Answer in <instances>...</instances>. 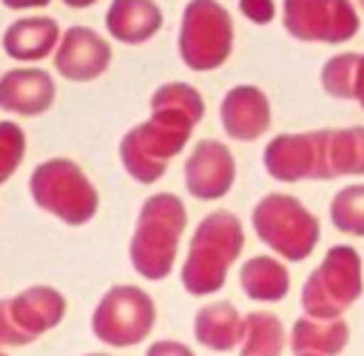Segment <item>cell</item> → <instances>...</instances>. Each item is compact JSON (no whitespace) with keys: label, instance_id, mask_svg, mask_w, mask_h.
Here are the masks:
<instances>
[{"label":"cell","instance_id":"d4e9b609","mask_svg":"<svg viewBox=\"0 0 364 356\" xmlns=\"http://www.w3.org/2000/svg\"><path fill=\"white\" fill-rule=\"evenodd\" d=\"M23 157H26V131L11 120H0V185L14 177Z\"/></svg>","mask_w":364,"mask_h":356},{"label":"cell","instance_id":"ba28073f","mask_svg":"<svg viewBox=\"0 0 364 356\" xmlns=\"http://www.w3.org/2000/svg\"><path fill=\"white\" fill-rule=\"evenodd\" d=\"M154 299L136 285H114L91 313V333L108 347H134L154 330Z\"/></svg>","mask_w":364,"mask_h":356},{"label":"cell","instance_id":"9a60e30c","mask_svg":"<svg viewBox=\"0 0 364 356\" xmlns=\"http://www.w3.org/2000/svg\"><path fill=\"white\" fill-rule=\"evenodd\" d=\"M57 85L43 68H9L0 74V111L40 117L54 105Z\"/></svg>","mask_w":364,"mask_h":356},{"label":"cell","instance_id":"d6986e66","mask_svg":"<svg viewBox=\"0 0 364 356\" xmlns=\"http://www.w3.org/2000/svg\"><path fill=\"white\" fill-rule=\"evenodd\" d=\"M242 330H245V316L236 310L233 302L202 305L193 316V339L213 353L239 350Z\"/></svg>","mask_w":364,"mask_h":356},{"label":"cell","instance_id":"4fadbf2b","mask_svg":"<svg viewBox=\"0 0 364 356\" xmlns=\"http://www.w3.org/2000/svg\"><path fill=\"white\" fill-rule=\"evenodd\" d=\"M111 66V46L102 34L88 26H71L63 31L54 48V68L71 83H91Z\"/></svg>","mask_w":364,"mask_h":356},{"label":"cell","instance_id":"44dd1931","mask_svg":"<svg viewBox=\"0 0 364 356\" xmlns=\"http://www.w3.org/2000/svg\"><path fill=\"white\" fill-rule=\"evenodd\" d=\"M327 179L364 177V125L327 128Z\"/></svg>","mask_w":364,"mask_h":356},{"label":"cell","instance_id":"8fae6325","mask_svg":"<svg viewBox=\"0 0 364 356\" xmlns=\"http://www.w3.org/2000/svg\"><path fill=\"white\" fill-rule=\"evenodd\" d=\"M324 137L327 128L276 134L262 151V165L267 177H273L276 182H304V179L327 182Z\"/></svg>","mask_w":364,"mask_h":356},{"label":"cell","instance_id":"d6a6232c","mask_svg":"<svg viewBox=\"0 0 364 356\" xmlns=\"http://www.w3.org/2000/svg\"><path fill=\"white\" fill-rule=\"evenodd\" d=\"M358 6H361V11H364V0H358Z\"/></svg>","mask_w":364,"mask_h":356},{"label":"cell","instance_id":"ffe728a7","mask_svg":"<svg viewBox=\"0 0 364 356\" xmlns=\"http://www.w3.org/2000/svg\"><path fill=\"white\" fill-rule=\"evenodd\" d=\"M239 288L247 299L262 302V305H273L290 293V271H287L282 256L259 253V256H250L242 262Z\"/></svg>","mask_w":364,"mask_h":356},{"label":"cell","instance_id":"2e32d148","mask_svg":"<svg viewBox=\"0 0 364 356\" xmlns=\"http://www.w3.org/2000/svg\"><path fill=\"white\" fill-rule=\"evenodd\" d=\"M63 31L54 17H20L3 31V51L17 63H37L54 54Z\"/></svg>","mask_w":364,"mask_h":356},{"label":"cell","instance_id":"4dcf8cb0","mask_svg":"<svg viewBox=\"0 0 364 356\" xmlns=\"http://www.w3.org/2000/svg\"><path fill=\"white\" fill-rule=\"evenodd\" d=\"M85 356H111V353H85Z\"/></svg>","mask_w":364,"mask_h":356},{"label":"cell","instance_id":"603a6c76","mask_svg":"<svg viewBox=\"0 0 364 356\" xmlns=\"http://www.w3.org/2000/svg\"><path fill=\"white\" fill-rule=\"evenodd\" d=\"M327 214H330V225L338 234L364 239V182H350L338 188L330 199Z\"/></svg>","mask_w":364,"mask_h":356},{"label":"cell","instance_id":"ac0fdd59","mask_svg":"<svg viewBox=\"0 0 364 356\" xmlns=\"http://www.w3.org/2000/svg\"><path fill=\"white\" fill-rule=\"evenodd\" d=\"M350 345V325L344 316L336 319H316L301 313L290 325V353H310V356H341Z\"/></svg>","mask_w":364,"mask_h":356},{"label":"cell","instance_id":"3957f363","mask_svg":"<svg viewBox=\"0 0 364 356\" xmlns=\"http://www.w3.org/2000/svg\"><path fill=\"white\" fill-rule=\"evenodd\" d=\"M185 225H188V211L176 194L168 191L151 194L136 214V225L128 242L131 268L148 282L165 279L173 271Z\"/></svg>","mask_w":364,"mask_h":356},{"label":"cell","instance_id":"83f0119b","mask_svg":"<svg viewBox=\"0 0 364 356\" xmlns=\"http://www.w3.org/2000/svg\"><path fill=\"white\" fill-rule=\"evenodd\" d=\"M353 100L361 105L364 111V51L358 54V66H355V85H353Z\"/></svg>","mask_w":364,"mask_h":356},{"label":"cell","instance_id":"484cf974","mask_svg":"<svg viewBox=\"0 0 364 356\" xmlns=\"http://www.w3.org/2000/svg\"><path fill=\"white\" fill-rule=\"evenodd\" d=\"M239 11L256 23V26H267L276 20V0H239Z\"/></svg>","mask_w":364,"mask_h":356},{"label":"cell","instance_id":"cb8c5ba5","mask_svg":"<svg viewBox=\"0 0 364 356\" xmlns=\"http://www.w3.org/2000/svg\"><path fill=\"white\" fill-rule=\"evenodd\" d=\"M361 51H338L321 63L318 83L327 97L333 100H353V85H355V66H358Z\"/></svg>","mask_w":364,"mask_h":356},{"label":"cell","instance_id":"836d02e7","mask_svg":"<svg viewBox=\"0 0 364 356\" xmlns=\"http://www.w3.org/2000/svg\"><path fill=\"white\" fill-rule=\"evenodd\" d=\"M0 356H9V353H0Z\"/></svg>","mask_w":364,"mask_h":356},{"label":"cell","instance_id":"5bb4252c","mask_svg":"<svg viewBox=\"0 0 364 356\" xmlns=\"http://www.w3.org/2000/svg\"><path fill=\"white\" fill-rule=\"evenodd\" d=\"M222 131L236 142H256L270 131L273 108L267 94L253 83H239L225 91L219 103Z\"/></svg>","mask_w":364,"mask_h":356},{"label":"cell","instance_id":"7c38bea8","mask_svg":"<svg viewBox=\"0 0 364 356\" xmlns=\"http://www.w3.org/2000/svg\"><path fill=\"white\" fill-rule=\"evenodd\" d=\"M236 182V157L222 140H199L185 159V188L193 199L213 202L230 194Z\"/></svg>","mask_w":364,"mask_h":356},{"label":"cell","instance_id":"52a82bcc","mask_svg":"<svg viewBox=\"0 0 364 356\" xmlns=\"http://www.w3.org/2000/svg\"><path fill=\"white\" fill-rule=\"evenodd\" d=\"M233 17L219 0H188L176 48L191 71H216L233 54Z\"/></svg>","mask_w":364,"mask_h":356},{"label":"cell","instance_id":"8992f818","mask_svg":"<svg viewBox=\"0 0 364 356\" xmlns=\"http://www.w3.org/2000/svg\"><path fill=\"white\" fill-rule=\"evenodd\" d=\"M28 191L40 211L57 216L71 228L91 222L100 208L94 182L68 157H51L40 162L28 177Z\"/></svg>","mask_w":364,"mask_h":356},{"label":"cell","instance_id":"7a4b0ae2","mask_svg":"<svg viewBox=\"0 0 364 356\" xmlns=\"http://www.w3.org/2000/svg\"><path fill=\"white\" fill-rule=\"evenodd\" d=\"M245 251V225L233 211H210L193 228L182 262V288L191 296H210L225 288L228 271Z\"/></svg>","mask_w":364,"mask_h":356},{"label":"cell","instance_id":"5b68a950","mask_svg":"<svg viewBox=\"0 0 364 356\" xmlns=\"http://www.w3.org/2000/svg\"><path fill=\"white\" fill-rule=\"evenodd\" d=\"M250 225L259 242L284 262H304L321 239L318 216L299 197L284 191L264 194L250 211Z\"/></svg>","mask_w":364,"mask_h":356},{"label":"cell","instance_id":"f546056e","mask_svg":"<svg viewBox=\"0 0 364 356\" xmlns=\"http://www.w3.org/2000/svg\"><path fill=\"white\" fill-rule=\"evenodd\" d=\"M68 9H88V6H94L97 0H63Z\"/></svg>","mask_w":364,"mask_h":356},{"label":"cell","instance_id":"f1b7e54d","mask_svg":"<svg viewBox=\"0 0 364 356\" xmlns=\"http://www.w3.org/2000/svg\"><path fill=\"white\" fill-rule=\"evenodd\" d=\"M6 9H11V11H23V9H43V6H48L51 0H0Z\"/></svg>","mask_w":364,"mask_h":356},{"label":"cell","instance_id":"1f68e13d","mask_svg":"<svg viewBox=\"0 0 364 356\" xmlns=\"http://www.w3.org/2000/svg\"><path fill=\"white\" fill-rule=\"evenodd\" d=\"M293 356H310V353H293Z\"/></svg>","mask_w":364,"mask_h":356},{"label":"cell","instance_id":"7402d4cb","mask_svg":"<svg viewBox=\"0 0 364 356\" xmlns=\"http://www.w3.org/2000/svg\"><path fill=\"white\" fill-rule=\"evenodd\" d=\"M290 342V330L270 310L245 313V330L239 342V356H282Z\"/></svg>","mask_w":364,"mask_h":356},{"label":"cell","instance_id":"6da1fadb","mask_svg":"<svg viewBox=\"0 0 364 356\" xmlns=\"http://www.w3.org/2000/svg\"><path fill=\"white\" fill-rule=\"evenodd\" d=\"M202 117L205 100L191 83H162L151 94V117L128 128L119 140L125 174L139 185L159 182L171 159L188 145Z\"/></svg>","mask_w":364,"mask_h":356},{"label":"cell","instance_id":"277c9868","mask_svg":"<svg viewBox=\"0 0 364 356\" xmlns=\"http://www.w3.org/2000/svg\"><path fill=\"white\" fill-rule=\"evenodd\" d=\"M364 296V259L361 253L347 245H330L321 262L307 273L299 305L301 313L316 319H336L344 316L358 299Z\"/></svg>","mask_w":364,"mask_h":356},{"label":"cell","instance_id":"30bf717a","mask_svg":"<svg viewBox=\"0 0 364 356\" xmlns=\"http://www.w3.org/2000/svg\"><path fill=\"white\" fill-rule=\"evenodd\" d=\"M282 26L293 40L344 46L361 31L353 0H282Z\"/></svg>","mask_w":364,"mask_h":356},{"label":"cell","instance_id":"4316f807","mask_svg":"<svg viewBox=\"0 0 364 356\" xmlns=\"http://www.w3.org/2000/svg\"><path fill=\"white\" fill-rule=\"evenodd\" d=\"M145 356H196V353L176 339H159L145 350Z\"/></svg>","mask_w":364,"mask_h":356},{"label":"cell","instance_id":"e0dca14e","mask_svg":"<svg viewBox=\"0 0 364 356\" xmlns=\"http://www.w3.org/2000/svg\"><path fill=\"white\" fill-rule=\"evenodd\" d=\"M162 28V9L154 0H111L105 31L125 46H142Z\"/></svg>","mask_w":364,"mask_h":356},{"label":"cell","instance_id":"9c48e42d","mask_svg":"<svg viewBox=\"0 0 364 356\" xmlns=\"http://www.w3.org/2000/svg\"><path fill=\"white\" fill-rule=\"evenodd\" d=\"M68 310L65 296L51 285H31L0 299V347H23L54 330Z\"/></svg>","mask_w":364,"mask_h":356}]
</instances>
